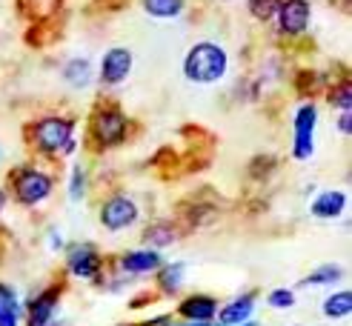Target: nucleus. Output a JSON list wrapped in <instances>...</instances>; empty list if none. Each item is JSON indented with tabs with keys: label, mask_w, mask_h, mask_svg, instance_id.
<instances>
[{
	"label": "nucleus",
	"mask_w": 352,
	"mask_h": 326,
	"mask_svg": "<svg viewBox=\"0 0 352 326\" xmlns=\"http://www.w3.org/2000/svg\"><path fill=\"white\" fill-rule=\"evenodd\" d=\"M226 51L215 43H198L189 49V55L184 60V75L195 83H215L226 75Z\"/></svg>",
	"instance_id": "obj_1"
},
{
	"label": "nucleus",
	"mask_w": 352,
	"mask_h": 326,
	"mask_svg": "<svg viewBox=\"0 0 352 326\" xmlns=\"http://www.w3.org/2000/svg\"><path fill=\"white\" fill-rule=\"evenodd\" d=\"M34 141H38V146L46 154H55L72 141V124L60 120V117H46L38 124V129H34Z\"/></svg>",
	"instance_id": "obj_2"
},
{
	"label": "nucleus",
	"mask_w": 352,
	"mask_h": 326,
	"mask_svg": "<svg viewBox=\"0 0 352 326\" xmlns=\"http://www.w3.org/2000/svg\"><path fill=\"white\" fill-rule=\"evenodd\" d=\"M315 124H318V112H315V106L298 109V115H295V149H292L298 161H307L315 152V141H312Z\"/></svg>",
	"instance_id": "obj_3"
},
{
	"label": "nucleus",
	"mask_w": 352,
	"mask_h": 326,
	"mask_svg": "<svg viewBox=\"0 0 352 326\" xmlns=\"http://www.w3.org/2000/svg\"><path fill=\"white\" fill-rule=\"evenodd\" d=\"M135 218H138V206H135L129 198H112V200L100 209V223H103L107 229H112V232L132 226Z\"/></svg>",
	"instance_id": "obj_4"
},
{
	"label": "nucleus",
	"mask_w": 352,
	"mask_h": 326,
	"mask_svg": "<svg viewBox=\"0 0 352 326\" xmlns=\"http://www.w3.org/2000/svg\"><path fill=\"white\" fill-rule=\"evenodd\" d=\"M126 135V117H123L118 109H103L95 115V137L103 146H112L118 141H123Z\"/></svg>",
	"instance_id": "obj_5"
},
{
	"label": "nucleus",
	"mask_w": 352,
	"mask_h": 326,
	"mask_svg": "<svg viewBox=\"0 0 352 326\" xmlns=\"http://www.w3.org/2000/svg\"><path fill=\"white\" fill-rule=\"evenodd\" d=\"M14 192L21 198V203H38L43 198H49L52 192V178L43 172H23L14 183Z\"/></svg>",
	"instance_id": "obj_6"
},
{
	"label": "nucleus",
	"mask_w": 352,
	"mask_h": 326,
	"mask_svg": "<svg viewBox=\"0 0 352 326\" xmlns=\"http://www.w3.org/2000/svg\"><path fill=\"white\" fill-rule=\"evenodd\" d=\"M278 17L284 34H301L309 23V3L307 0H284L278 9Z\"/></svg>",
	"instance_id": "obj_7"
},
{
	"label": "nucleus",
	"mask_w": 352,
	"mask_h": 326,
	"mask_svg": "<svg viewBox=\"0 0 352 326\" xmlns=\"http://www.w3.org/2000/svg\"><path fill=\"white\" fill-rule=\"evenodd\" d=\"M132 69V55L126 49H109L107 58H103V66H100V78L107 86H118L123 78L129 75Z\"/></svg>",
	"instance_id": "obj_8"
},
{
	"label": "nucleus",
	"mask_w": 352,
	"mask_h": 326,
	"mask_svg": "<svg viewBox=\"0 0 352 326\" xmlns=\"http://www.w3.org/2000/svg\"><path fill=\"white\" fill-rule=\"evenodd\" d=\"M98 266H100V261L92 246H75L72 255H69V272L78 275V278H92Z\"/></svg>",
	"instance_id": "obj_9"
},
{
	"label": "nucleus",
	"mask_w": 352,
	"mask_h": 326,
	"mask_svg": "<svg viewBox=\"0 0 352 326\" xmlns=\"http://www.w3.org/2000/svg\"><path fill=\"white\" fill-rule=\"evenodd\" d=\"M55 303H58V289L46 292L38 301H32L29 306V326H46L52 321V312H55Z\"/></svg>",
	"instance_id": "obj_10"
},
{
	"label": "nucleus",
	"mask_w": 352,
	"mask_h": 326,
	"mask_svg": "<svg viewBox=\"0 0 352 326\" xmlns=\"http://www.w3.org/2000/svg\"><path fill=\"white\" fill-rule=\"evenodd\" d=\"M252 309H255V298H252V295L232 301L230 306H223V309H221V326H232V323H243V321H250Z\"/></svg>",
	"instance_id": "obj_11"
},
{
	"label": "nucleus",
	"mask_w": 352,
	"mask_h": 326,
	"mask_svg": "<svg viewBox=\"0 0 352 326\" xmlns=\"http://www.w3.org/2000/svg\"><path fill=\"white\" fill-rule=\"evenodd\" d=\"M215 312H218V306H215L212 298H189V301L181 303V315H184L186 321H201V323H206Z\"/></svg>",
	"instance_id": "obj_12"
},
{
	"label": "nucleus",
	"mask_w": 352,
	"mask_h": 326,
	"mask_svg": "<svg viewBox=\"0 0 352 326\" xmlns=\"http://www.w3.org/2000/svg\"><path fill=\"white\" fill-rule=\"evenodd\" d=\"M344 206H346V198L341 192H324V195L315 198L312 215L315 218H338L344 212Z\"/></svg>",
	"instance_id": "obj_13"
},
{
	"label": "nucleus",
	"mask_w": 352,
	"mask_h": 326,
	"mask_svg": "<svg viewBox=\"0 0 352 326\" xmlns=\"http://www.w3.org/2000/svg\"><path fill=\"white\" fill-rule=\"evenodd\" d=\"M161 266V255L157 252H132L123 257V269L126 272H152Z\"/></svg>",
	"instance_id": "obj_14"
},
{
	"label": "nucleus",
	"mask_w": 352,
	"mask_h": 326,
	"mask_svg": "<svg viewBox=\"0 0 352 326\" xmlns=\"http://www.w3.org/2000/svg\"><path fill=\"white\" fill-rule=\"evenodd\" d=\"M352 312V292H336V295H329L327 303H324V315L327 318H346Z\"/></svg>",
	"instance_id": "obj_15"
},
{
	"label": "nucleus",
	"mask_w": 352,
	"mask_h": 326,
	"mask_svg": "<svg viewBox=\"0 0 352 326\" xmlns=\"http://www.w3.org/2000/svg\"><path fill=\"white\" fill-rule=\"evenodd\" d=\"M144 6L155 17H175V14L181 12L184 0H144Z\"/></svg>",
	"instance_id": "obj_16"
},
{
	"label": "nucleus",
	"mask_w": 352,
	"mask_h": 326,
	"mask_svg": "<svg viewBox=\"0 0 352 326\" xmlns=\"http://www.w3.org/2000/svg\"><path fill=\"white\" fill-rule=\"evenodd\" d=\"M63 75L72 86H86V80H89V63L86 60H72L63 69Z\"/></svg>",
	"instance_id": "obj_17"
},
{
	"label": "nucleus",
	"mask_w": 352,
	"mask_h": 326,
	"mask_svg": "<svg viewBox=\"0 0 352 326\" xmlns=\"http://www.w3.org/2000/svg\"><path fill=\"white\" fill-rule=\"evenodd\" d=\"M280 9V0H250V12L258 17V21H270Z\"/></svg>",
	"instance_id": "obj_18"
},
{
	"label": "nucleus",
	"mask_w": 352,
	"mask_h": 326,
	"mask_svg": "<svg viewBox=\"0 0 352 326\" xmlns=\"http://www.w3.org/2000/svg\"><path fill=\"white\" fill-rule=\"evenodd\" d=\"M341 278V269L338 266H321L318 272H312L304 283H336Z\"/></svg>",
	"instance_id": "obj_19"
},
{
	"label": "nucleus",
	"mask_w": 352,
	"mask_h": 326,
	"mask_svg": "<svg viewBox=\"0 0 352 326\" xmlns=\"http://www.w3.org/2000/svg\"><path fill=\"white\" fill-rule=\"evenodd\" d=\"M146 240H149V244H155V246H169L175 240V232L161 223V226H155V229L146 232Z\"/></svg>",
	"instance_id": "obj_20"
},
{
	"label": "nucleus",
	"mask_w": 352,
	"mask_h": 326,
	"mask_svg": "<svg viewBox=\"0 0 352 326\" xmlns=\"http://www.w3.org/2000/svg\"><path fill=\"white\" fill-rule=\"evenodd\" d=\"M181 275H184V264H172V266H166V269L161 272V286H164V289L178 286Z\"/></svg>",
	"instance_id": "obj_21"
},
{
	"label": "nucleus",
	"mask_w": 352,
	"mask_h": 326,
	"mask_svg": "<svg viewBox=\"0 0 352 326\" xmlns=\"http://www.w3.org/2000/svg\"><path fill=\"white\" fill-rule=\"evenodd\" d=\"M292 303H295V295L289 289H275L270 295V306H275V309H289Z\"/></svg>",
	"instance_id": "obj_22"
},
{
	"label": "nucleus",
	"mask_w": 352,
	"mask_h": 326,
	"mask_svg": "<svg viewBox=\"0 0 352 326\" xmlns=\"http://www.w3.org/2000/svg\"><path fill=\"white\" fill-rule=\"evenodd\" d=\"M0 309L17 315V298H14V292L9 286H3V283H0Z\"/></svg>",
	"instance_id": "obj_23"
},
{
	"label": "nucleus",
	"mask_w": 352,
	"mask_h": 326,
	"mask_svg": "<svg viewBox=\"0 0 352 326\" xmlns=\"http://www.w3.org/2000/svg\"><path fill=\"white\" fill-rule=\"evenodd\" d=\"M332 100H336V103H338V109L349 112V106H352V86H349V83H341V89H338V95H332Z\"/></svg>",
	"instance_id": "obj_24"
},
{
	"label": "nucleus",
	"mask_w": 352,
	"mask_h": 326,
	"mask_svg": "<svg viewBox=\"0 0 352 326\" xmlns=\"http://www.w3.org/2000/svg\"><path fill=\"white\" fill-rule=\"evenodd\" d=\"M80 189H83V172L75 169V178H72V198H75V200L80 198Z\"/></svg>",
	"instance_id": "obj_25"
},
{
	"label": "nucleus",
	"mask_w": 352,
	"mask_h": 326,
	"mask_svg": "<svg viewBox=\"0 0 352 326\" xmlns=\"http://www.w3.org/2000/svg\"><path fill=\"white\" fill-rule=\"evenodd\" d=\"M0 326H17V315L6 312V309H0Z\"/></svg>",
	"instance_id": "obj_26"
},
{
	"label": "nucleus",
	"mask_w": 352,
	"mask_h": 326,
	"mask_svg": "<svg viewBox=\"0 0 352 326\" xmlns=\"http://www.w3.org/2000/svg\"><path fill=\"white\" fill-rule=\"evenodd\" d=\"M338 126H341V132H344V135H349V132H352V129H349V126H352V124H349V112H344V117H341V124H338Z\"/></svg>",
	"instance_id": "obj_27"
},
{
	"label": "nucleus",
	"mask_w": 352,
	"mask_h": 326,
	"mask_svg": "<svg viewBox=\"0 0 352 326\" xmlns=\"http://www.w3.org/2000/svg\"><path fill=\"white\" fill-rule=\"evenodd\" d=\"M178 326H209V323H201V321H186V323H178Z\"/></svg>",
	"instance_id": "obj_28"
},
{
	"label": "nucleus",
	"mask_w": 352,
	"mask_h": 326,
	"mask_svg": "<svg viewBox=\"0 0 352 326\" xmlns=\"http://www.w3.org/2000/svg\"><path fill=\"white\" fill-rule=\"evenodd\" d=\"M3 203H6V198H3V192H0V212H3Z\"/></svg>",
	"instance_id": "obj_29"
}]
</instances>
